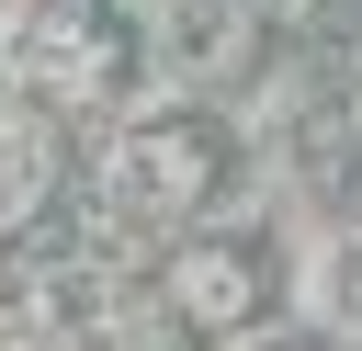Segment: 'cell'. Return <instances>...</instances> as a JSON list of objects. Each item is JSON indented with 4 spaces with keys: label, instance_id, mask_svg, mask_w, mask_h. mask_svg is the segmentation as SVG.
<instances>
[{
    "label": "cell",
    "instance_id": "cell-5",
    "mask_svg": "<svg viewBox=\"0 0 362 351\" xmlns=\"http://www.w3.org/2000/svg\"><path fill=\"white\" fill-rule=\"evenodd\" d=\"M34 192H45V136H34V125H0V226H11Z\"/></svg>",
    "mask_w": 362,
    "mask_h": 351
},
{
    "label": "cell",
    "instance_id": "cell-3",
    "mask_svg": "<svg viewBox=\"0 0 362 351\" xmlns=\"http://www.w3.org/2000/svg\"><path fill=\"white\" fill-rule=\"evenodd\" d=\"M113 192H124L136 215H192V204L215 192V136H204V125H136V136L113 147Z\"/></svg>",
    "mask_w": 362,
    "mask_h": 351
},
{
    "label": "cell",
    "instance_id": "cell-2",
    "mask_svg": "<svg viewBox=\"0 0 362 351\" xmlns=\"http://www.w3.org/2000/svg\"><path fill=\"white\" fill-rule=\"evenodd\" d=\"M23 68H34L45 91H113V79H124V23H113L102 0H34Z\"/></svg>",
    "mask_w": 362,
    "mask_h": 351
},
{
    "label": "cell",
    "instance_id": "cell-4",
    "mask_svg": "<svg viewBox=\"0 0 362 351\" xmlns=\"http://www.w3.org/2000/svg\"><path fill=\"white\" fill-rule=\"evenodd\" d=\"M294 159H305V181H317L339 215H362V102H317V113L294 125Z\"/></svg>",
    "mask_w": 362,
    "mask_h": 351
},
{
    "label": "cell",
    "instance_id": "cell-1",
    "mask_svg": "<svg viewBox=\"0 0 362 351\" xmlns=\"http://www.w3.org/2000/svg\"><path fill=\"white\" fill-rule=\"evenodd\" d=\"M260 294H272V272H260L249 238H192V249H170V317H181V328L226 340V328L260 317Z\"/></svg>",
    "mask_w": 362,
    "mask_h": 351
},
{
    "label": "cell",
    "instance_id": "cell-6",
    "mask_svg": "<svg viewBox=\"0 0 362 351\" xmlns=\"http://www.w3.org/2000/svg\"><path fill=\"white\" fill-rule=\"evenodd\" d=\"M339 317H351V328H362V249H351V260H339Z\"/></svg>",
    "mask_w": 362,
    "mask_h": 351
}]
</instances>
